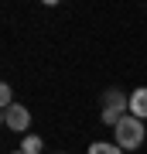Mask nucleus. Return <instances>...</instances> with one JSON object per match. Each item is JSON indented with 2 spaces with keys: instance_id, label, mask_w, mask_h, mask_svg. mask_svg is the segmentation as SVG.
<instances>
[{
  "instance_id": "nucleus-7",
  "label": "nucleus",
  "mask_w": 147,
  "mask_h": 154,
  "mask_svg": "<svg viewBox=\"0 0 147 154\" xmlns=\"http://www.w3.org/2000/svg\"><path fill=\"white\" fill-rule=\"evenodd\" d=\"M0 106H4V110H7V106H14V93H11V86H0Z\"/></svg>"
},
{
  "instance_id": "nucleus-5",
  "label": "nucleus",
  "mask_w": 147,
  "mask_h": 154,
  "mask_svg": "<svg viewBox=\"0 0 147 154\" xmlns=\"http://www.w3.org/2000/svg\"><path fill=\"white\" fill-rule=\"evenodd\" d=\"M41 147H44V140H41V137H24V144H21V151H24V154H41Z\"/></svg>"
},
{
  "instance_id": "nucleus-3",
  "label": "nucleus",
  "mask_w": 147,
  "mask_h": 154,
  "mask_svg": "<svg viewBox=\"0 0 147 154\" xmlns=\"http://www.w3.org/2000/svg\"><path fill=\"white\" fill-rule=\"evenodd\" d=\"M4 127H7V130L24 134L27 127H31V113H27V106H21V103L7 106V110H4Z\"/></svg>"
},
{
  "instance_id": "nucleus-2",
  "label": "nucleus",
  "mask_w": 147,
  "mask_h": 154,
  "mask_svg": "<svg viewBox=\"0 0 147 154\" xmlns=\"http://www.w3.org/2000/svg\"><path fill=\"white\" fill-rule=\"evenodd\" d=\"M127 113H130V96H123L120 89H106V93H103V113H99V120H103L106 127H116Z\"/></svg>"
},
{
  "instance_id": "nucleus-8",
  "label": "nucleus",
  "mask_w": 147,
  "mask_h": 154,
  "mask_svg": "<svg viewBox=\"0 0 147 154\" xmlns=\"http://www.w3.org/2000/svg\"><path fill=\"white\" fill-rule=\"evenodd\" d=\"M14 154H24V151H14Z\"/></svg>"
},
{
  "instance_id": "nucleus-4",
  "label": "nucleus",
  "mask_w": 147,
  "mask_h": 154,
  "mask_svg": "<svg viewBox=\"0 0 147 154\" xmlns=\"http://www.w3.org/2000/svg\"><path fill=\"white\" fill-rule=\"evenodd\" d=\"M130 116H137V120L147 116V86H140V89L130 93Z\"/></svg>"
},
{
  "instance_id": "nucleus-1",
  "label": "nucleus",
  "mask_w": 147,
  "mask_h": 154,
  "mask_svg": "<svg viewBox=\"0 0 147 154\" xmlns=\"http://www.w3.org/2000/svg\"><path fill=\"white\" fill-rule=\"evenodd\" d=\"M113 130H116V147H120V151H137L144 144V134H147L144 130V120H137V116H130V113H127Z\"/></svg>"
},
{
  "instance_id": "nucleus-6",
  "label": "nucleus",
  "mask_w": 147,
  "mask_h": 154,
  "mask_svg": "<svg viewBox=\"0 0 147 154\" xmlns=\"http://www.w3.org/2000/svg\"><path fill=\"white\" fill-rule=\"evenodd\" d=\"M89 154H123V151L116 147V144H103L99 140V144H89Z\"/></svg>"
}]
</instances>
